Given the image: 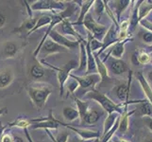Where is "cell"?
<instances>
[{
	"mask_svg": "<svg viewBox=\"0 0 152 142\" xmlns=\"http://www.w3.org/2000/svg\"><path fill=\"white\" fill-rule=\"evenodd\" d=\"M86 98L96 102L104 111H106L108 113V115L112 113H118L120 115H122L125 110L127 109V106H124L123 103L117 104L113 102L108 96L100 93L99 91L96 90V89L88 91L86 93Z\"/></svg>",
	"mask_w": 152,
	"mask_h": 142,
	"instance_id": "6da1fadb",
	"label": "cell"
},
{
	"mask_svg": "<svg viewBox=\"0 0 152 142\" xmlns=\"http://www.w3.org/2000/svg\"><path fill=\"white\" fill-rule=\"evenodd\" d=\"M28 92L31 102L35 105V107L38 110H41L45 106L50 94L52 93V89L50 86L46 85H39L36 86L28 87Z\"/></svg>",
	"mask_w": 152,
	"mask_h": 142,
	"instance_id": "7a4b0ae2",
	"label": "cell"
},
{
	"mask_svg": "<svg viewBox=\"0 0 152 142\" xmlns=\"http://www.w3.org/2000/svg\"><path fill=\"white\" fill-rule=\"evenodd\" d=\"M42 63H43L44 65H45L46 66H48L52 68L53 70L57 71L58 82H59V85H60V94H61V97H62L64 92V85H66L67 80L69 79L70 75L72 74V71L77 69V66H78L77 61L75 60L69 61L62 68H57L53 65H51L50 64H48V63H45V61H42Z\"/></svg>",
	"mask_w": 152,
	"mask_h": 142,
	"instance_id": "3957f363",
	"label": "cell"
},
{
	"mask_svg": "<svg viewBox=\"0 0 152 142\" xmlns=\"http://www.w3.org/2000/svg\"><path fill=\"white\" fill-rule=\"evenodd\" d=\"M82 25L84 26L85 29L92 34L94 38L103 43V40L107 34L109 27L99 24L97 21L95 20V18H94L93 14L91 13H89L85 16Z\"/></svg>",
	"mask_w": 152,
	"mask_h": 142,
	"instance_id": "277c9868",
	"label": "cell"
},
{
	"mask_svg": "<svg viewBox=\"0 0 152 142\" xmlns=\"http://www.w3.org/2000/svg\"><path fill=\"white\" fill-rule=\"evenodd\" d=\"M32 10H50L52 13H60L66 10L64 2L53 0H40L30 5Z\"/></svg>",
	"mask_w": 152,
	"mask_h": 142,
	"instance_id": "5b68a950",
	"label": "cell"
},
{
	"mask_svg": "<svg viewBox=\"0 0 152 142\" xmlns=\"http://www.w3.org/2000/svg\"><path fill=\"white\" fill-rule=\"evenodd\" d=\"M70 78L76 80L80 87L82 89H90L94 90L95 86L96 85V83H98L102 79L101 76L98 74V73H95V74H89V75H82V76H77L75 74H71Z\"/></svg>",
	"mask_w": 152,
	"mask_h": 142,
	"instance_id": "8992f818",
	"label": "cell"
},
{
	"mask_svg": "<svg viewBox=\"0 0 152 142\" xmlns=\"http://www.w3.org/2000/svg\"><path fill=\"white\" fill-rule=\"evenodd\" d=\"M48 37L53 40L55 43H57L58 45H60L61 46L65 47L67 49H74L77 46H80V41H75V40H72L70 38L66 37L64 34L60 33L56 29H54L53 30L51 31L49 33ZM82 41V40H81Z\"/></svg>",
	"mask_w": 152,
	"mask_h": 142,
	"instance_id": "52a82bcc",
	"label": "cell"
},
{
	"mask_svg": "<svg viewBox=\"0 0 152 142\" xmlns=\"http://www.w3.org/2000/svg\"><path fill=\"white\" fill-rule=\"evenodd\" d=\"M118 34H119V26H115L113 23L111 25V27H109L107 34H106V36H105V38L103 40L102 49L100 51H97V55L100 56L107 49H110V47H111L112 46H113L115 43L119 42Z\"/></svg>",
	"mask_w": 152,
	"mask_h": 142,
	"instance_id": "ba28073f",
	"label": "cell"
},
{
	"mask_svg": "<svg viewBox=\"0 0 152 142\" xmlns=\"http://www.w3.org/2000/svg\"><path fill=\"white\" fill-rule=\"evenodd\" d=\"M67 52V49L58 45L53 40H51L49 37L45 41L44 45L42 46L41 50L39 54L43 55V57H48L51 54H56V53H64ZM38 54V55H39Z\"/></svg>",
	"mask_w": 152,
	"mask_h": 142,
	"instance_id": "9c48e42d",
	"label": "cell"
},
{
	"mask_svg": "<svg viewBox=\"0 0 152 142\" xmlns=\"http://www.w3.org/2000/svg\"><path fill=\"white\" fill-rule=\"evenodd\" d=\"M59 121V124L64 126V127L71 130L72 132L76 133L77 135H78L80 138L85 140H90V139H96V138H100V134H99L98 131H93V130H87V129H82V128H77L74 126L68 125L67 123H64L62 121Z\"/></svg>",
	"mask_w": 152,
	"mask_h": 142,
	"instance_id": "30bf717a",
	"label": "cell"
},
{
	"mask_svg": "<svg viewBox=\"0 0 152 142\" xmlns=\"http://www.w3.org/2000/svg\"><path fill=\"white\" fill-rule=\"evenodd\" d=\"M132 80V71L129 70L128 81L126 82L120 83L119 85H117L116 87H115V96L117 97V99L120 102H122V103L129 102Z\"/></svg>",
	"mask_w": 152,
	"mask_h": 142,
	"instance_id": "8fae6325",
	"label": "cell"
},
{
	"mask_svg": "<svg viewBox=\"0 0 152 142\" xmlns=\"http://www.w3.org/2000/svg\"><path fill=\"white\" fill-rule=\"evenodd\" d=\"M108 67L110 71L114 75H122L126 71H128L129 67L122 59H115L113 57H109Z\"/></svg>",
	"mask_w": 152,
	"mask_h": 142,
	"instance_id": "7c38bea8",
	"label": "cell"
},
{
	"mask_svg": "<svg viewBox=\"0 0 152 142\" xmlns=\"http://www.w3.org/2000/svg\"><path fill=\"white\" fill-rule=\"evenodd\" d=\"M88 66V58H87V50H86V41L83 39L80 42V61H78V66L75 69V73L77 75L80 73L84 72V75L87 71Z\"/></svg>",
	"mask_w": 152,
	"mask_h": 142,
	"instance_id": "4fadbf2b",
	"label": "cell"
},
{
	"mask_svg": "<svg viewBox=\"0 0 152 142\" xmlns=\"http://www.w3.org/2000/svg\"><path fill=\"white\" fill-rule=\"evenodd\" d=\"M60 27L61 29V34H64L66 37L70 36V37L74 38V40L76 41H81L83 40V38L80 36V34L76 30V29L74 28V25H73L69 20L65 19L60 24ZM69 38V37H68Z\"/></svg>",
	"mask_w": 152,
	"mask_h": 142,
	"instance_id": "5bb4252c",
	"label": "cell"
},
{
	"mask_svg": "<svg viewBox=\"0 0 152 142\" xmlns=\"http://www.w3.org/2000/svg\"><path fill=\"white\" fill-rule=\"evenodd\" d=\"M134 114L136 116L141 118L145 117H150L152 118V104L148 101V99H144V101H140L139 104L136 106V108L133 110Z\"/></svg>",
	"mask_w": 152,
	"mask_h": 142,
	"instance_id": "9a60e30c",
	"label": "cell"
},
{
	"mask_svg": "<svg viewBox=\"0 0 152 142\" xmlns=\"http://www.w3.org/2000/svg\"><path fill=\"white\" fill-rule=\"evenodd\" d=\"M14 80L13 71L9 67L0 69V89H4L12 85Z\"/></svg>",
	"mask_w": 152,
	"mask_h": 142,
	"instance_id": "2e32d148",
	"label": "cell"
},
{
	"mask_svg": "<svg viewBox=\"0 0 152 142\" xmlns=\"http://www.w3.org/2000/svg\"><path fill=\"white\" fill-rule=\"evenodd\" d=\"M38 19H39V17H35V18L30 17L27 20H25L22 23V25H21L19 28L15 29L14 31L15 32H20L22 34L24 33L27 36H28L31 33L32 29L35 28L36 24H37V22H38Z\"/></svg>",
	"mask_w": 152,
	"mask_h": 142,
	"instance_id": "e0dca14e",
	"label": "cell"
},
{
	"mask_svg": "<svg viewBox=\"0 0 152 142\" xmlns=\"http://www.w3.org/2000/svg\"><path fill=\"white\" fill-rule=\"evenodd\" d=\"M101 116H102V111L100 109H96V108L89 109L81 124H87V125L96 124V122H98V120L100 119Z\"/></svg>",
	"mask_w": 152,
	"mask_h": 142,
	"instance_id": "ac0fdd59",
	"label": "cell"
},
{
	"mask_svg": "<svg viewBox=\"0 0 152 142\" xmlns=\"http://www.w3.org/2000/svg\"><path fill=\"white\" fill-rule=\"evenodd\" d=\"M130 40L132 39H127L125 41H119L117 43H115L113 46H112L109 49L111 56L115 58V59H122V57L125 53V46Z\"/></svg>",
	"mask_w": 152,
	"mask_h": 142,
	"instance_id": "d6986e66",
	"label": "cell"
},
{
	"mask_svg": "<svg viewBox=\"0 0 152 142\" xmlns=\"http://www.w3.org/2000/svg\"><path fill=\"white\" fill-rule=\"evenodd\" d=\"M95 5V1L94 0H87V1H82V4L80 6V15H78L77 20L75 23H72L73 25H77V26H80L83 24V21H84V18L86 15L89 13V10H91L92 7H94Z\"/></svg>",
	"mask_w": 152,
	"mask_h": 142,
	"instance_id": "ffe728a7",
	"label": "cell"
},
{
	"mask_svg": "<svg viewBox=\"0 0 152 142\" xmlns=\"http://www.w3.org/2000/svg\"><path fill=\"white\" fill-rule=\"evenodd\" d=\"M19 50H20V47L16 44L13 43L12 41H8L5 43L3 46V51H2L3 58H5V59L14 58L18 54Z\"/></svg>",
	"mask_w": 152,
	"mask_h": 142,
	"instance_id": "44dd1931",
	"label": "cell"
},
{
	"mask_svg": "<svg viewBox=\"0 0 152 142\" xmlns=\"http://www.w3.org/2000/svg\"><path fill=\"white\" fill-rule=\"evenodd\" d=\"M142 2H143V0L135 2L136 4L134 5V7L132 9V15H130V18H129V33H132V31L136 29V27H137V25L140 23V19H139V8H140V5L142 4Z\"/></svg>",
	"mask_w": 152,
	"mask_h": 142,
	"instance_id": "7402d4cb",
	"label": "cell"
},
{
	"mask_svg": "<svg viewBox=\"0 0 152 142\" xmlns=\"http://www.w3.org/2000/svg\"><path fill=\"white\" fill-rule=\"evenodd\" d=\"M29 74L33 80L40 81L45 77L46 69L45 68V66L41 64V63H36V64L31 65L30 70H29Z\"/></svg>",
	"mask_w": 152,
	"mask_h": 142,
	"instance_id": "603a6c76",
	"label": "cell"
},
{
	"mask_svg": "<svg viewBox=\"0 0 152 142\" xmlns=\"http://www.w3.org/2000/svg\"><path fill=\"white\" fill-rule=\"evenodd\" d=\"M134 114V111L132 110V112H128L127 109L125 110L124 113L120 116L119 118V125H118V133L126 134L128 132L129 127V117Z\"/></svg>",
	"mask_w": 152,
	"mask_h": 142,
	"instance_id": "cb8c5ba5",
	"label": "cell"
},
{
	"mask_svg": "<svg viewBox=\"0 0 152 142\" xmlns=\"http://www.w3.org/2000/svg\"><path fill=\"white\" fill-rule=\"evenodd\" d=\"M137 79H138V82L140 83L141 87H142L144 94L145 95V98L148 99V101L152 104V88L146 79L141 72H139L137 74Z\"/></svg>",
	"mask_w": 152,
	"mask_h": 142,
	"instance_id": "d4e9b609",
	"label": "cell"
},
{
	"mask_svg": "<svg viewBox=\"0 0 152 142\" xmlns=\"http://www.w3.org/2000/svg\"><path fill=\"white\" fill-rule=\"evenodd\" d=\"M120 116H121V115L118 114V113H112V114H109L107 116V118H106V119H105V121H104V125H103L102 136L106 135L110 132V130H111L115 125V123L117 122V120L119 119Z\"/></svg>",
	"mask_w": 152,
	"mask_h": 142,
	"instance_id": "484cf974",
	"label": "cell"
},
{
	"mask_svg": "<svg viewBox=\"0 0 152 142\" xmlns=\"http://www.w3.org/2000/svg\"><path fill=\"white\" fill-rule=\"evenodd\" d=\"M113 3H114L113 13L115 14V18H116L119 22L122 13L125 12V10L128 8L129 5L132 3V1H129V0H118V1H114Z\"/></svg>",
	"mask_w": 152,
	"mask_h": 142,
	"instance_id": "4316f807",
	"label": "cell"
},
{
	"mask_svg": "<svg viewBox=\"0 0 152 142\" xmlns=\"http://www.w3.org/2000/svg\"><path fill=\"white\" fill-rule=\"evenodd\" d=\"M62 116H64V119L66 121H74V120L80 118V113H78L77 109L73 108L70 106H66L62 109Z\"/></svg>",
	"mask_w": 152,
	"mask_h": 142,
	"instance_id": "83f0119b",
	"label": "cell"
},
{
	"mask_svg": "<svg viewBox=\"0 0 152 142\" xmlns=\"http://www.w3.org/2000/svg\"><path fill=\"white\" fill-rule=\"evenodd\" d=\"M94 54H95V58H96L97 73L101 76L102 81L106 80V79H109V72H108L107 65L102 62V60L100 59V56L97 55V53H94Z\"/></svg>",
	"mask_w": 152,
	"mask_h": 142,
	"instance_id": "f1b7e54d",
	"label": "cell"
},
{
	"mask_svg": "<svg viewBox=\"0 0 152 142\" xmlns=\"http://www.w3.org/2000/svg\"><path fill=\"white\" fill-rule=\"evenodd\" d=\"M75 102L77 104V109L78 113H80V123H81L83 121V119H84L86 113L89 110V104H88V102L82 101V99H77V98H75Z\"/></svg>",
	"mask_w": 152,
	"mask_h": 142,
	"instance_id": "f546056e",
	"label": "cell"
},
{
	"mask_svg": "<svg viewBox=\"0 0 152 142\" xmlns=\"http://www.w3.org/2000/svg\"><path fill=\"white\" fill-rule=\"evenodd\" d=\"M152 12V1H143L139 8V19L140 21L145 19V17Z\"/></svg>",
	"mask_w": 152,
	"mask_h": 142,
	"instance_id": "4dcf8cb0",
	"label": "cell"
},
{
	"mask_svg": "<svg viewBox=\"0 0 152 142\" xmlns=\"http://www.w3.org/2000/svg\"><path fill=\"white\" fill-rule=\"evenodd\" d=\"M52 17H53V15H51V14H43V15H41V16L39 17V19H38L37 24H36V26H35V28L32 29V31H31V33L34 32V31H36L37 29H41V28L45 27V26H48V25L49 26L51 24V22H52Z\"/></svg>",
	"mask_w": 152,
	"mask_h": 142,
	"instance_id": "1f68e13d",
	"label": "cell"
},
{
	"mask_svg": "<svg viewBox=\"0 0 152 142\" xmlns=\"http://www.w3.org/2000/svg\"><path fill=\"white\" fill-rule=\"evenodd\" d=\"M87 41L89 42V44H90V47H91V49H92V51L94 52V53H96V51H97V50L100 51L102 49L103 43L94 38L92 36V34L89 32V31H88V40Z\"/></svg>",
	"mask_w": 152,
	"mask_h": 142,
	"instance_id": "d6a6232c",
	"label": "cell"
},
{
	"mask_svg": "<svg viewBox=\"0 0 152 142\" xmlns=\"http://www.w3.org/2000/svg\"><path fill=\"white\" fill-rule=\"evenodd\" d=\"M9 126L10 127H18V128H22V129H28V127L31 126V122L30 119H27V118H17L16 120H14L13 122L10 123Z\"/></svg>",
	"mask_w": 152,
	"mask_h": 142,
	"instance_id": "836d02e7",
	"label": "cell"
},
{
	"mask_svg": "<svg viewBox=\"0 0 152 142\" xmlns=\"http://www.w3.org/2000/svg\"><path fill=\"white\" fill-rule=\"evenodd\" d=\"M94 12H95V14L97 18H100L104 14V13L106 12L104 1H99V0L95 1V5H94Z\"/></svg>",
	"mask_w": 152,
	"mask_h": 142,
	"instance_id": "e575fe53",
	"label": "cell"
},
{
	"mask_svg": "<svg viewBox=\"0 0 152 142\" xmlns=\"http://www.w3.org/2000/svg\"><path fill=\"white\" fill-rule=\"evenodd\" d=\"M138 62L139 65H148L150 64V54L145 50L138 52Z\"/></svg>",
	"mask_w": 152,
	"mask_h": 142,
	"instance_id": "d590c367",
	"label": "cell"
},
{
	"mask_svg": "<svg viewBox=\"0 0 152 142\" xmlns=\"http://www.w3.org/2000/svg\"><path fill=\"white\" fill-rule=\"evenodd\" d=\"M72 79V78H71ZM66 87H67V90L68 92H69L70 94H74L76 91H77V89L80 87V85H78V82L74 80V79H72V80L67 83L66 85Z\"/></svg>",
	"mask_w": 152,
	"mask_h": 142,
	"instance_id": "8d00e7d4",
	"label": "cell"
},
{
	"mask_svg": "<svg viewBox=\"0 0 152 142\" xmlns=\"http://www.w3.org/2000/svg\"><path fill=\"white\" fill-rule=\"evenodd\" d=\"M142 38L145 43L148 44V46L152 45V32H150V31H145L142 34Z\"/></svg>",
	"mask_w": 152,
	"mask_h": 142,
	"instance_id": "74e56055",
	"label": "cell"
},
{
	"mask_svg": "<svg viewBox=\"0 0 152 142\" xmlns=\"http://www.w3.org/2000/svg\"><path fill=\"white\" fill-rule=\"evenodd\" d=\"M129 19L123 20L122 23L119 25V31L122 32H129Z\"/></svg>",
	"mask_w": 152,
	"mask_h": 142,
	"instance_id": "f35d334b",
	"label": "cell"
},
{
	"mask_svg": "<svg viewBox=\"0 0 152 142\" xmlns=\"http://www.w3.org/2000/svg\"><path fill=\"white\" fill-rule=\"evenodd\" d=\"M144 29H145L148 31H150V32H152V22H150L149 20L148 19H143L140 21L139 23Z\"/></svg>",
	"mask_w": 152,
	"mask_h": 142,
	"instance_id": "ab89813d",
	"label": "cell"
},
{
	"mask_svg": "<svg viewBox=\"0 0 152 142\" xmlns=\"http://www.w3.org/2000/svg\"><path fill=\"white\" fill-rule=\"evenodd\" d=\"M94 139H90V140H85V139H82L81 138H80L78 135H74L72 136V138H69L68 142H93Z\"/></svg>",
	"mask_w": 152,
	"mask_h": 142,
	"instance_id": "60d3db41",
	"label": "cell"
},
{
	"mask_svg": "<svg viewBox=\"0 0 152 142\" xmlns=\"http://www.w3.org/2000/svg\"><path fill=\"white\" fill-rule=\"evenodd\" d=\"M13 140H14V136H12L10 134H4L1 138V142H13Z\"/></svg>",
	"mask_w": 152,
	"mask_h": 142,
	"instance_id": "b9f144b4",
	"label": "cell"
},
{
	"mask_svg": "<svg viewBox=\"0 0 152 142\" xmlns=\"http://www.w3.org/2000/svg\"><path fill=\"white\" fill-rule=\"evenodd\" d=\"M143 120H144L145 124L146 125V127H148L152 132V118H150V117H145V118H143Z\"/></svg>",
	"mask_w": 152,
	"mask_h": 142,
	"instance_id": "7bdbcfd3",
	"label": "cell"
},
{
	"mask_svg": "<svg viewBox=\"0 0 152 142\" xmlns=\"http://www.w3.org/2000/svg\"><path fill=\"white\" fill-rule=\"evenodd\" d=\"M7 22V16L3 13L0 12V29L3 28Z\"/></svg>",
	"mask_w": 152,
	"mask_h": 142,
	"instance_id": "ee69618b",
	"label": "cell"
},
{
	"mask_svg": "<svg viewBox=\"0 0 152 142\" xmlns=\"http://www.w3.org/2000/svg\"><path fill=\"white\" fill-rule=\"evenodd\" d=\"M112 142H132V141H129L128 139H125V138H120V136L118 135H113V138L111 139Z\"/></svg>",
	"mask_w": 152,
	"mask_h": 142,
	"instance_id": "f6af8a7d",
	"label": "cell"
},
{
	"mask_svg": "<svg viewBox=\"0 0 152 142\" xmlns=\"http://www.w3.org/2000/svg\"><path fill=\"white\" fill-rule=\"evenodd\" d=\"M132 63H133V65H139V62H138V52H134V53L132 54Z\"/></svg>",
	"mask_w": 152,
	"mask_h": 142,
	"instance_id": "bcb514c9",
	"label": "cell"
},
{
	"mask_svg": "<svg viewBox=\"0 0 152 142\" xmlns=\"http://www.w3.org/2000/svg\"><path fill=\"white\" fill-rule=\"evenodd\" d=\"M24 131H25L26 136H27V138H28V142H33L32 138H31V136H30V135H29V133H28V129H24Z\"/></svg>",
	"mask_w": 152,
	"mask_h": 142,
	"instance_id": "7dc6e473",
	"label": "cell"
},
{
	"mask_svg": "<svg viewBox=\"0 0 152 142\" xmlns=\"http://www.w3.org/2000/svg\"><path fill=\"white\" fill-rule=\"evenodd\" d=\"M148 82L150 85V86L152 85V70L150 72H148Z\"/></svg>",
	"mask_w": 152,
	"mask_h": 142,
	"instance_id": "c3c4849f",
	"label": "cell"
},
{
	"mask_svg": "<svg viewBox=\"0 0 152 142\" xmlns=\"http://www.w3.org/2000/svg\"><path fill=\"white\" fill-rule=\"evenodd\" d=\"M145 51V52H148V54L152 53V45H150V46H146Z\"/></svg>",
	"mask_w": 152,
	"mask_h": 142,
	"instance_id": "681fc988",
	"label": "cell"
},
{
	"mask_svg": "<svg viewBox=\"0 0 152 142\" xmlns=\"http://www.w3.org/2000/svg\"><path fill=\"white\" fill-rule=\"evenodd\" d=\"M4 130H5V126H2V124H0V139H1L3 136Z\"/></svg>",
	"mask_w": 152,
	"mask_h": 142,
	"instance_id": "f907efd6",
	"label": "cell"
},
{
	"mask_svg": "<svg viewBox=\"0 0 152 142\" xmlns=\"http://www.w3.org/2000/svg\"><path fill=\"white\" fill-rule=\"evenodd\" d=\"M13 142H24L23 138H20V136L16 135V136H14V140Z\"/></svg>",
	"mask_w": 152,
	"mask_h": 142,
	"instance_id": "816d5d0a",
	"label": "cell"
},
{
	"mask_svg": "<svg viewBox=\"0 0 152 142\" xmlns=\"http://www.w3.org/2000/svg\"><path fill=\"white\" fill-rule=\"evenodd\" d=\"M7 113V107H2V108H0V116H2L4 114H6Z\"/></svg>",
	"mask_w": 152,
	"mask_h": 142,
	"instance_id": "f5cc1de1",
	"label": "cell"
},
{
	"mask_svg": "<svg viewBox=\"0 0 152 142\" xmlns=\"http://www.w3.org/2000/svg\"><path fill=\"white\" fill-rule=\"evenodd\" d=\"M93 142H101V138H96L93 140Z\"/></svg>",
	"mask_w": 152,
	"mask_h": 142,
	"instance_id": "db71d44e",
	"label": "cell"
},
{
	"mask_svg": "<svg viewBox=\"0 0 152 142\" xmlns=\"http://www.w3.org/2000/svg\"><path fill=\"white\" fill-rule=\"evenodd\" d=\"M150 64L152 65V53H150Z\"/></svg>",
	"mask_w": 152,
	"mask_h": 142,
	"instance_id": "11a10c76",
	"label": "cell"
},
{
	"mask_svg": "<svg viewBox=\"0 0 152 142\" xmlns=\"http://www.w3.org/2000/svg\"><path fill=\"white\" fill-rule=\"evenodd\" d=\"M145 142H152V138H151V139H148Z\"/></svg>",
	"mask_w": 152,
	"mask_h": 142,
	"instance_id": "9f6ffc18",
	"label": "cell"
},
{
	"mask_svg": "<svg viewBox=\"0 0 152 142\" xmlns=\"http://www.w3.org/2000/svg\"><path fill=\"white\" fill-rule=\"evenodd\" d=\"M111 142H112V141H111Z\"/></svg>",
	"mask_w": 152,
	"mask_h": 142,
	"instance_id": "6f0895ef",
	"label": "cell"
}]
</instances>
